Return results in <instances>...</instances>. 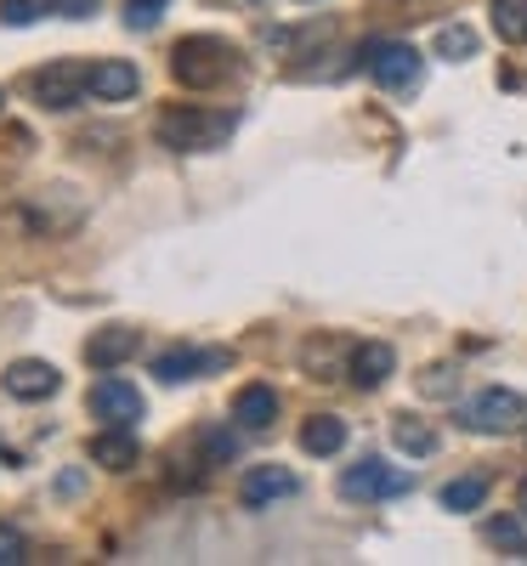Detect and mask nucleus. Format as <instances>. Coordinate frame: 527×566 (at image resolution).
I'll use <instances>...</instances> for the list:
<instances>
[{
	"label": "nucleus",
	"mask_w": 527,
	"mask_h": 566,
	"mask_svg": "<svg viewBox=\"0 0 527 566\" xmlns=\"http://www.w3.org/2000/svg\"><path fill=\"white\" fill-rule=\"evenodd\" d=\"M131 357H136V328H125V323H108V328H97V335L85 340V363L97 374H108V368H120Z\"/></svg>",
	"instance_id": "9d476101"
},
{
	"label": "nucleus",
	"mask_w": 527,
	"mask_h": 566,
	"mask_svg": "<svg viewBox=\"0 0 527 566\" xmlns=\"http://www.w3.org/2000/svg\"><path fill=\"white\" fill-rule=\"evenodd\" d=\"M448 386H454V380H448V368H431V380H425V391H431V397H443Z\"/></svg>",
	"instance_id": "bb28decb"
},
{
	"label": "nucleus",
	"mask_w": 527,
	"mask_h": 566,
	"mask_svg": "<svg viewBox=\"0 0 527 566\" xmlns=\"http://www.w3.org/2000/svg\"><path fill=\"white\" fill-rule=\"evenodd\" d=\"M392 442H397L403 453H414V459H425V453H437V431H431L425 419H409V413H403V419L392 424Z\"/></svg>",
	"instance_id": "a211bd4d"
},
{
	"label": "nucleus",
	"mask_w": 527,
	"mask_h": 566,
	"mask_svg": "<svg viewBox=\"0 0 527 566\" xmlns=\"http://www.w3.org/2000/svg\"><path fill=\"white\" fill-rule=\"evenodd\" d=\"M459 424L476 437H510L527 424V397L505 391V386H488V391H476L465 408H459Z\"/></svg>",
	"instance_id": "7ed1b4c3"
},
{
	"label": "nucleus",
	"mask_w": 527,
	"mask_h": 566,
	"mask_svg": "<svg viewBox=\"0 0 527 566\" xmlns=\"http://www.w3.org/2000/svg\"><path fill=\"white\" fill-rule=\"evenodd\" d=\"M136 85H142V74L131 63H120V57L91 63V97L97 103H125V97H136Z\"/></svg>",
	"instance_id": "ddd939ff"
},
{
	"label": "nucleus",
	"mask_w": 527,
	"mask_h": 566,
	"mask_svg": "<svg viewBox=\"0 0 527 566\" xmlns=\"http://www.w3.org/2000/svg\"><path fill=\"white\" fill-rule=\"evenodd\" d=\"M91 464H103V470H131V464H136V437L125 431V424H108L103 437H91Z\"/></svg>",
	"instance_id": "2eb2a0df"
},
{
	"label": "nucleus",
	"mask_w": 527,
	"mask_h": 566,
	"mask_svg": "<svg viewBox=\"0 0 527 566\" xmlns=\"http://www.w3.org/2000/svg\"><path fill=\"white\" fill-rule=\"evenodd\" d=\"M516 510L527 515V476H521V493H516Z\"/></svg>",
	"instance_id": "cd10ccee"
},
{
	"label": "nucleus",
	"mask_w": 527,
	"mask_h": 566,
	"mask_svg": "<svg viewBox=\"0 0 527 566\" xmlns=\"http://www.w3.org/2000/svg\"><path fill=\"white\" fill-rule=\"evenodd\" d=\"M232 419L238 424H245V431H267V424L278 419V391L272 386H245V391H238V402H232Z\"/></svg>",
	"instance_id": "4468645a"
},
{
	"label": "nucleus",
	"mask_w": 527,
	"mask_h": 566,
	"mask_svg": "<svg viewBox=\"0 0 527 566\" xmlns=\"http://www.w3.org/2000/svg\"><path fill=\"white\" fill-rule=\"evenodd\" d=\"M232 69H238V52L227 40H216V34H187V40H176V52H170V74L187 91H210Z\"/></svg>",
	"instance_id": "f03ea898"
},
{
	"label": "nucleus",
	"mask_w": 527,
	"mask_h": 566,
	"mask_svg": "<svg viewBox=\"0 0 527 566\" xmlns=\"http://www.w3.org/2000/svg\"><path fill=\"white\" fill-rule=\"evenodd\" d=\"M437 57H448V63H465V57H476V34H471L465 23H448V29H437Z\"/></svg>",
	"instance_id": "aec40b11"
},
{
	"label": "nucleus",
	"mask_w": 527,
	"mask_h": 566,
	"mask_svg": "<svg viewBox=\"0 0 527 566\" xmlns=\"http://www.w3.org/2000/svg\"><path fill=\"white\" fill-rule=\"evenodd\" d=\"M91 408H97V419H108V424H125V431H131V424L142 419V408H148V402H142V391H136L131 380H120V374L108 368L103 380L91 386Z\"/></svg>",
	"instance_id": "0eeeda50"
},
{
	"label": "nucleus",
	"mask_w": 527,
	"mask_h": 566,
	"mask_svg": "<svg viewBox=\"0 0 527 566\" xmlns=\"http://www.w3.org/2000/svg\"><path fill=\"white\" fill-rule=\"evenodd\" d=\"M488 544L516 549V555L527 560V533H521V522H510V515H494V522H488Z\"/></svg>",
	"instance_id": "4be33fe9"
},
{
	"label": "nucleus",
	"mask_w": 527,
	"mask_h": 566,
	"mask_svg": "<svg viewBox=\"0 0 527 566\" xmlns=\"http://www.w3.org/2000/svg\"><path fill=\"white\" fill-rule=\"evenodd\" d=\"M363 69L386 85V91L420 85V52H414V45H403V40H369V45H363Z\"/></svg>",
	"instance_id": "423d86ee"
},
{
	"label": "nucleus",
	"mask_w": 527,
	"mask_h": 566,
	"mask_svg": "<svg viewBox=\"0 0 527 566\" xmlns=\"http://www.w3.org/2000/svg\"><path fill=\"white\" fill-rule=\"evenodd\" d=\"M216 368H227V352H159L154 357V374L165 386H176V380H205V374H216Z\"/></svg>",
	"instance_id": "f8f14e48"
},
{
	"label": "nucleus",
	"mask_w": 527,
	"mask_h": 566,
	"mask_svg": "<svg viewBox=\"0 0 527 566\" xmlns=\"http://www.w3.org/2000/svg\"><path fill=\"white\" fill-rule=\"evenodd\" d=\"M34 12H40V0H0V23L7 29H29Z\"/></svg>",
	"instance_id": "5701e85b"
},
{
	"label": "nucleus",
	"mask_w": 527,
	"mask_h": 566,
	"mask_svg": "<svg viewBox=\"0 0 527 566\" xmlns=\"http://www.w3.org/2000/svg\"><path fill=\"white\" fill-rule=\"evenodd\" d=\"M0 386H7L18 402H45V397L63 386V374L52 363H40V357H18L7 374H0Z\"/></svg>",
	"instance_id": "6e6552de"
},
{
	"label": "nucleus",
	"mask_w": 527,
	"mask_h": 566,
	"mask_svg": "<svg viewBox=\"0 0 527 566\" xmlns=\"http://www.w3.org/2000/svg\"><path fill=\"white\" fill-rule=\"evenodd\" d=\"M199 448H205V464H227V459H238V437L227 431V424H205V431H199Z\"/></svg>",
	"instance_id": "412c9836"
},
{
	"label": "nucleus",
	"mask_w": 527,
	"mask_h": 566,
	"mask_svg": "<svg viewBox=\"0 0 527 566\" xmlns=\"http://www.w3.org/2000/svg\"><path fill=\"white\" fill-rule=\"evenodd\" d=\"M45 12H58V18H91L97 12V0H40Z\"/></svg>",
	"instance_id": "a878e982"
},
{
	"label": "nucleus",
	"mask_w": 527,
	"mask_h": 566,
	"mask_svg": "<svg viewBox=\"0 0 527 566\" xmlns=\"http://www.w3.org/2000/svg\"><path fill=\"white\" fill-rule=\"evenodd\" d=\"M34 97H40V108H52V114L80 108V103L91 97V69H85V63H74V57L45 63V69L34 74Z\"/></svg>",
	"instance_id": "39448f33"
},
{
	"label": "nucleus",
	"mask_w": 527,
	"mask_h": 566,
	"mask_svg": "<svg viewBox=\"0 0 527 566\" xmlns=\"http://www.w3.org/2000/svg\"><path fill=\"white\" fill-rule=\"evenodd\" d=\"M159 12H165L159 0H131V7H125V23H131V29H154Z\"/></svg>",
	"instance_id": "b1692460"
},
{
	"label": "nucleus",
	"mask_w": 527,
	"mask_h": 566,
	"mask_svg": "<svg viewBox=\"0 0 527 566\" xmlns=\"http://www.w3.org/2000/svg\"><path fill=\"white\" fill-rule=\"evenodd\" d=\"M414 488L409 470L386 464V459H363V464H347L341 470V499L352 504H369V499H403Z\"/></svg>",
	"instance_id": "20e7f679"
},
{
	"label": "nucleus",
	"mask_w": 527,
	"mask_h": 566,
	"mask_svg": "<svg viewBox=\"0 0 527 566\" xmlns=\"http://www.w3.org/2000/svg\"><path fill=\"white\" fill-rule=\"evenodd\" d=\"M488 18H494V34L505 45H527V0H494Z\"/></svg>",
	"instance_id": "f3484780"
},
{
	"label": "nucleus",
	"mask_w": 527,
	"mask_h": 566,
	"mask_svg": "<svg viewBox=\"0 0 527 566\" xmlns=\"http://www.w3.org/2000/svg\"><path fill=\"white\" fill-rule=\"evenodd\" d=\"M159 7H165V0H159Z\"/></svg>",
	"instance_id": "c85d7f7f"
},
{
	"label": "nucleus",
	"mask_w": 527,
	"mask_h": 566,
	"mask_svg": "<svg viewBox=\"0 0 527 566\" xmlns=\"http://www.w3.org/2000/svg\"><path fill=\"white\" fill-rule=\"evenodd\" d=\"M301 448H307V453H318V459L341 453V448H347V419H334V413H312V419L301 424Z\"/></svg>",
	"instance_id": "dca6fc26"
},
{
	"label": "nucleus",
	"mask_w": 527,
	"mask_h": 566,
	"mask_svg": "<svg viewBox=\"0 0 527 566\" xmlns=\"http://www.w3.org/2000/svg\"><path fill=\"white\" fill-rule=\"evenodd\" d=\"M392 368H397V352L386 346V340H363L358 352H352V386L358 391H380V386H386L392 380Z\"/></svg>",
	"instance_id": "9b49d317"
},
{
	"label": "nucleus",
	"mask_w": 527,
	"mask_h": 566,
	"mask_svg": "<svg viewBox=\"0 0 527 566\" xmlns=\"http://www.w3.org/2000/svg\"><path fill=\"white\" fill-rule=\"evenodd\" d=\"M23 555H29L23 533H18V527H0V566H18Z\"/></svg>",
	"instance_id": "393cba45"
},
{
	"label": "nucleus",
	"mask_w": 527,
	"mask_h": 566,
	"mask_svg": "<svg viewBox=\"0 0 527 566\" xmlns=\"http://www.w3.org/2000/svg\"><path fill=\"white\" fill-rule=\"evenodd\" d=\"M301 482H296V470H283V464H256L245 470V482H238V499H245L250 510H267L272 499H290Z\"/></svg>",
	"instance_id": "1a4fd4ad"
},
{
	"label": "nucleus",
	"mask_w": 527,
	"mask_h": 566,
	"mask_svg": "<svg viewBox=\"0 0 527 566\" xmlns=\"http://www.w3.org/2000/svg\"><path fill=\"white\" fill-rule=\"evenodd\" d=\"M483 499H488V476H454V482L443 488V510H454V515L483 510Z\"/></svg>",
	"instance_id": "6ab92c4d"
},
{
	"label": "nucleus",
	"mask_w": 527,
	"mask_h": 566,
	"mask_svg": "<svg viewBox=\"0 0 527 566\" xmlns=\"http://www.w3.org/2000/svg\"><path fill=\"white\" fill-rule=\"evenodd\" d=\"M238 114H210V108H165L154 119V136L165 142L170 154H210L232 136Z\"/></svg>",
	"instance_id": "f257e3e1"
}]
</instances>
